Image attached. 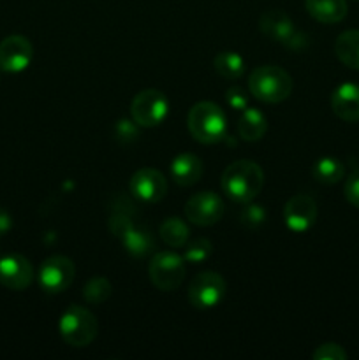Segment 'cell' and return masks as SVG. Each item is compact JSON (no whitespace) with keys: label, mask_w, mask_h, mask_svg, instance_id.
Returning a JSON list of instances; mask_svg holds the SVG:
<instances>
[{"label":"cell","mask_w":359,"mask_h":360,"mask_svg":"<svg viewBox=\"0 0 359 360\" xmlns=\"http://www.w3.org/2000/svg\"><path fill=\"white\" fill-rule=\"evenodd\" d=\"M169 112V101L162 91L143 90L132 98L130 116L139 127H157L165 120Z\"/></svg>","instance_id":"6"},{"label":"cell","mask_w":359,"mask_h":360,"mask_svg":"<svg viewBox=\"0 0 359 360\" xmlns=\"http://www.w3.org/2000/svg\"><path fill=\"white\" fill-rule=\"evenodd\" d=\"M76 267L63 255L48 257L39 267V285L48 294H60L73 285Z\"/></svg>","instance_id":"7"},{"label":"cell","mask_w":359,"mask_h":360,"mask_svg":"<svg viewBox=\"0 0 359 360\" xmlns=\"http://www.w3.org/2000/svg\"><path fill=\"white\" fill-rule=\"evenodd\" d=\"M259 28L266 37L273 39V41L282 42L284 46H287V42L291 41L292 35L298 32L294 21L280 9H270L260 16L259 20Z\"/></svg>","instance_id":"14"},{"label":"cell","mask_w":359,"mask_h":360,"mask_svg":"<svg viewBox=\"0 0 359 360\" xmlns=\"http://www.w3.org/2000/svg\"><path fill=\"white\" fill-rule=\"evenodd\" d=\"M34 58V46L25 35H9L0 42V69L21 72Z\"/></svg>","instance_id":"11"},{"label":"cell","mask_w":359,"mask_h":360,"mask_svg":"<svg viewBox=\"0 0 359 360\" xmlns=\"http://www.w3.org/2000/svg\"><path fill=\"white\" fill-rule=\"evenodd\" d=\"M331 109L344 122H359V84H340L331 95Z\"/></svg>","instance_id":"15"},{"label":"cell","mask_w":359,"mask_h":360,"mask_svg":"<svg viewBox=\"0 0 359 360\" xmlns=\"http://www.w3.org/2000/svg\"><path fill=\"white\" fill-rule=\"evenodd\" d=\"M224 214V202L215 192H199L185 204V217L199 227L215 225Z\"/></svg>","instance_id":"9"},{"label":"cell","mask_w":359,"mask_h":360,"mask_svg":"<svg viewBox=\"0 0 359 360\" xmlns=\"http://www.w3.org/2000/svg\"><path fill=\"white\" fill-rule=\"evenodd\" d=\"M313 359L315 360H345L347 359V352L336 343H324L313 352Z\"/></svg>","instance_id":"28"},{"label":"cell","mask_w":359,"mask_h":360,"mask_svg":"<svg viewBox=\"0 0 359 360\" xmlns=\"http://www.w3.org/2000/svg\"><path fill=\"white\" fill-rule=\"evenodd\" d=\"M250 94L260 102L266 104H278L284 102L292 94V77L287 70L277 65H260L250 72L248 79Z\"/></svg>","instance_id":"2"},{"label":"cell","mask_w":359,"mask_h":360,"mask_svg":"<svg viewBox=\"0 0 359 360\" xmlns=\"http://www.w3.org/2000/svg\"><path fill=\"white\" fill-rule=\"evenodd\" d=\"M267 130L266 116L256 108H245L238 120V134L243 141L256 143L263 139Z\"/></svg>","instance_id":"18"},{"label":"cell","mask_w":359,"mask_h":360,"mask_svg":"<svg viewBox=\"0 0 359 360\" xmlns=\"http://www.w3.org/2000/svg\"><path fill=\"white\" fill-rule=\"evenodd\" d=\"M225 102L229 104V108L243 111L245 108H248V94L243 88L231 86L225 91Z\"/></svg>","instance_id":"29"},{"label":"cell","mask_w":359,"mask_h":360,"mask_svg":"<svg viewBox=\"0 0 359 360\" xmlns=\"http://www.w3.org/2000/svg\"><path fill=\"white\" fill-rule=\"evenodd\" d=\"M284 220L292 232H306L317 220L315 200L305 193L291 197L284 207Z\"/></svg>","instance_id":"13"},{"label":"cell","mask_w":359,"mask_h":360,"mask_svg":"<svg viewBox=\"0 0 359 360\" xmlns=\"http://www.w3.org/2000/svg\"><path fill=\"white\" fill-rule=\"evenodd\" d=\"M113 134H115V139L118 141V143L129 144L139 137V125H137L134 120L122 118L115 123V127H113Z\"/></svg>","instance_id":"27"},{"label":"cell","mask_w":359,"mask_h":360,"mask_svg":"<svg viewBox=\"0 0 359 360\" xmlns=\"http://www.w3.org/2000/svg\"><path fill=\"white\" fill-rule=\"evenodd\" d=\"M158 232H160V238L164 239L165 245H169L171 248H182V246H185L190 236V231L185 221L175 217L162 221Z\"/></svg>","instance_id":"23"},{"label":"cell","mask_w":359,"mask_h":360,"mask_svg":"<svg viewBox=\"0 0 359 360\" xmlns=\"http://www.w3.org/2000/svg\"><path fill=\"white\" fill-rule=\"evenodd\" d=\"M266 221V210L260 204L245 202L241 213H239V224L246 229H257Z\"/></svg>","instance_id":"26"},{"label":"cell","mask_w":359,"mask_h":360,"mask_svg":"<svg viewBox=\"0 0 359 360\" xmlns=\"http://www.w3.org/2000/svg\"><path fill=\"white\" fill-rule=\"evenodd\" d=\"M225 280L215 271L197 274L189 287V301L194 308L208 309L220 304L225 295Z\"/></svg>","instance_id":"8"},{"label":"cell","mask_w":359,"mask_h":360,"mask_svg":"<svg viewBox=\"0 0 359 360\" xmlns=\"http://www.w3.org/2000/svg\"><path fill=\"white\" fill-rule=\"evenodd\" d=\"M204 171L203 160L194 153H182L171 162V178L180 186H192Z\"/></svg>","instance_id":"16"},{"label":"cell","mask_w":359,"mask_h":360,"mask_svg":"<svg viewBox=\"0 0 359 360\" xmlns=\"http://www.w3.org/2000/svg\"><path fill=\"white\" fill-rule=\"evenodd\" d=\"M334 55L348 69L359 70V30H347L338 35Z\"/></svg>","instance_id":"20"},{"label":"cell","mask_w":359,"mask_h":360,"mask_svg":"<svg viewBox=\"0 0 359 360\" xmlns=\"http://www.w3.org/2000/svg\"><path fill=\"white\" fill-rule=\"evenodd\" d=\"M150 280L158 290L172 292L182 285L185 278V264L180 255L172 252H158L151 257L148 266Z\"/></svg>","instance_id":"5"},{"label":"cell","mask_w":359,"mask_h":360,"mask_svg":"<svg viewBox=\"0 0 359 360\" xmlns=\"http://www.w3.org/2000/svg\"><path fill=\"white\" fill-rule=\"evenodd\" d=\"M220 186L225 195L234 202H250L263 190L264 172L253 160L232 162L222 172Z\"/></svg>","instance_id":"1"},{"label":"cell","mask_w":359,"mask_h":360,"mask_svg":"<svg viewBox=\"0 0 359 360\" xmlns=\"http://www.w3.org/2000/svg\"><path fill=\"white\" fill-rule=\"evenodd\" d=\"M312 174L322 185H334L345 176V165L334 157H322L313 164Z\"/></svg>","instance_id":"21"},{"label":"cell","mask_w":359,"mask_h":360,"mask_svg":"<svg viewBox=\"0 0 359 360\" xmlns=\"http://www.w3.org/2000/svg\"><path fill=\"white\" fill-rule=\"evenodd\" d=\"M129 188L137 200L144 204H153L158 202L168 192V179L157 169L144 167L134 172Z\"/></svg>","instance_id":"10"},{"label":"cell","mask_w":359,"mask_h":360,"mask_svg":"<svg viewBox=\"0 0 359 360\" xmlns=\"http://www.w3.org/2000/svg\"><path fill=\"white\" fill-rule=\"evenodd\" d=\"M189 132L197 143L201 144H215L225 137L227 122L225 115L217 104L213 102H197L192 105L187 118Z\"/></svg>","instance_id":"3"},{"label":"cell","mask_w":359,"mask_h":360,"mask_svg":"<svg viewBox=\"0 0 359 360\" xmlns=\"http://www.w3.org/2000/svg\"><path fill=\"white\" fill-rule=\"evenodd\" d=\"M211 255V241L206 238H197L185 246L183 259L190 264H203Z\"/></svg>","instance_id":"25"},{"label":"cell","mask_w":359,"mask_h":360,"mask_svg":"<svg viewBox=\"0 0 359 360\" xmlns=\"http://www.w3.org/2000/svg\"><path fill=\"white\" fill-rule=\"evenodd\" d=\"M11 227H13V218L4 207H0V238L6 236L11 231Z\"/></svg>","instance_id":"31"},{"label":"cell","mask_w":359,"mask_h":360,"mask_svg":"<svg viewBox=\"0 0 359 360\" xmlns=\"http://www.w3.org/2000/svg\"><path fill=\"white\" fill-rule=\"evenodd\" d=\"M34 281V266L27 257L9 253L0 259V283L9 290H25Z\"/></svg>","instance_id":"12"},{"label":"cell","mask_w":359,"mask_h":360,"mask_svg":"<svg viewBox=\"0 0 359 360\" xmlns=\"http://www.w3.org/2000/svg\"><path fill=\"white\" fill-rule=\"evenodd\" d=\"M305 7L313 20L320 23H340L347 16L345 0H305Z\"/></svg>","instance_id":"17"},{"label":"cell","mask_w":359,"mask_h":360,"mask_svg":"<svg viewBox=\"0 0 359 360\" xmlns=\"http://www.w3.org/2000/svg\"><path fill=\"white\" fill-rule=\"evenodd\" d=\"M345 199L352 204V206L359 207V171H354L345 181Z\"/></svg>","instance_id":"30"},{"label":"cell","mask_w":359,"mask_h":360,"mask_svg":"<svg viewBox=\"0 0 359 360\" xmlns=\"http://www.w3.org/2000/svg\"><path fill=\"white\" fill-rule=\"evenodd\" d=\"M60 336L67 345L74 348L88 347L97 338L99 323L94 313L87 308L73 304L63 311L58 323Z\"/></svg>","instance_id":"4"},{"label":"cell","mask_w":359,"mask_h":360,"mask_svg":"<svg viewBox=\"0 0 359 360\" xmlns=\"http://www.w3.org/2000/svg\"><path fill=\"white\" fill-rule=\"evenodd\" d=\"M215 70L225 79H239L245 74V60L234 51H220L213 60Z\"/></svg>","instance_id":"22"},{"label":"cell","mask_w":359,"mask_h":360,"mask_svg":"<svg viewBox=\"0 0 359 360\" xmlns=\"http://www.w3.org/2000/svg\"><path fill=\"white\" fill-rule=\"evenodd\" d=\"M120 241H122V245L125 246V250L130 255L139 257V259L141 257H146L155 246V239L150 234V231L134 224L120 236Z\"/></svg>","instance_id":"19"},{"label":"cell","mask_w":359,"mask_h":360,"mask_svg":"<svg viewBox=\"0 0 359 360\" xmlns=\"http://www.w3.org/2000/svg\"><path fill=\"white\" fill-rule=\"evenodd\" d=\"M111 295V283L104 276H94L84 285L83 297L88 304H102Z\"/></svg>","instance_id":"24"}]
</instances>
